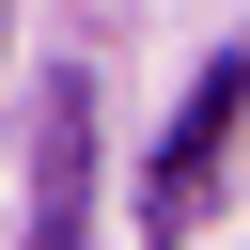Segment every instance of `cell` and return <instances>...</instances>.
<instances>
[{"instance_id": "2", "label": "cell", "mask_w": 250, "mask_h": 250, "mask_svg": "<svg viewBox=\"0 0 250 250\" xmlns=\"http://www.w3.org/2000/svg\"><path fill=\"white\" fill-rule=\"evenodd\" d=\"M47 250H78V94H47Z\"/></svg>"}, {"instance_id": "1", "label": "cell", "mask_w": 250, "mask_h": 250, "mask_svg": "<svg viewBox=\"0 0 250 250\" xmlns=\"http://www.w3.org/2000/svg\"><path fill=\"white\" fill-rule=\"evenodd\" d=\"M234 109H250V78H234V62H219V78H203V94H188V125H172V141H156V234H172V219H188V203H203V172H219V141H234Z\"/></svg>"}]
</instances>
